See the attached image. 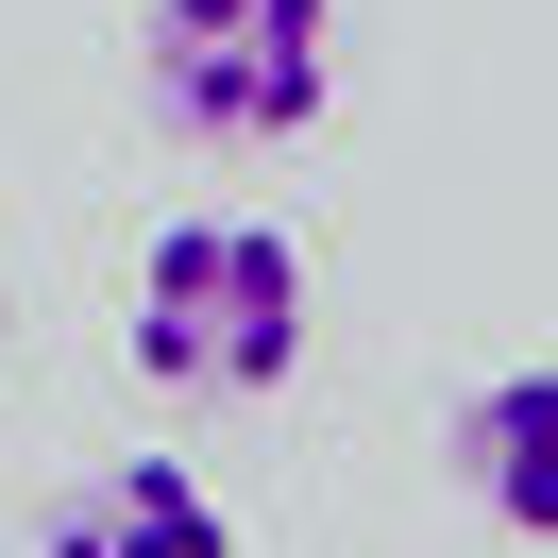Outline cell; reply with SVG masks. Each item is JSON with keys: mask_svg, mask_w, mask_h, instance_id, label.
I'll list each match as a JSON object with an SVG mask.
<instances>
[{"mask_svg": "<svg viewBox=\"0 0 558 558\" xmlns=\"http://www.w3.org/2000/svg\"><path fill=\"white\" fill-rule=\"evenodd\" d=\"M440 457H457V490H474L508 542H558V373H490L474 407L440 423Z\"/></svg>", "mask_w": 558, "mask_h": 558, "instance_id": "cell-4", "label": "cell"}, {"mask_svg": "<svg viewBox=\"0 0 558 558\" xmlns=\"http://www.w3.org/2000/svg\"><path fill=\"white\" fill-rule=\"evenodd\" d=\"M136 85L204 153H288L339 102V0H153L136 17Z\"/></svg>", "mask_w": 558, "mask_h": 558, "instance_id": "cell-2", "label": "cell"}, {"mask_svg": "<svg viewBox=\"0 0 558 558\" xmlns=\"http://www.w3.org/2000/svg\"><path fill=\"white\" fill-rule=\"evenodd\" d=\"M35 558H238V524L186 457H102L85 490L35 508Z\"/></svg>", "mask_w": 558, "mask_h": 558, "instance_id": "cell-3", "label": "cell"}, {"mask_svg": "<svg viewBox=\"0 0 558 558\" xmlns=\"http://www.w3.org/2000/svg\"><path fill=\"white\" fill-rule=\"evenodd\" d=\"M136 373L153 389H288L305 373V254L271 238V220H170V238L136 254Z\"/></svg>", "mask_w": 558, "mask_h": 558, "instance_id": "cell-1", "label": "cell"}]
</instances>
